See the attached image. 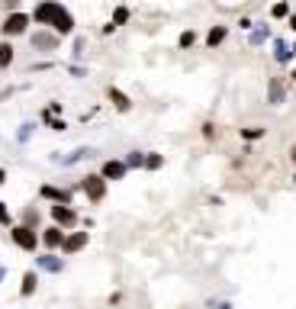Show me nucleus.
Listing matches in <instances>:
<instances>
[{"instance_id": "nucleus-15", "label": "nucleus", "mask_w": 296, "mask_h": 309, "mask_svg": "<svg viewBox=\"0 0 296 309\" xmlns=\"http://www.w3.org/2000/svg\"><path fill=\"white\" fill-rule=\"evenodd\" d=\"M274 55H277V61H290V49H287V45L280 42V39L274 42Z\"/></svg>"}, {"instance_id": "nucleus-22", "label": "nucleus", "mask_w": 296, "mask_h": 309, "mask_svg": "<svg viewBox=\"0 0 296 309\" xmlns=\"http://www.w3.org/2000/svg\"><path fill=\"white\" fill-rule=\"evenodd\" d=\"M194 32H184V36H181V45H184V49H190V45H194Z\"/></svg>"}, {"instance_id": "nucleus-23", "label": "nucleus", "mask_w": 296, "mask_h": 309, "mask_svg": "<svg viewBox=\"0 0 296 309\" xmlns=\"http://www.w3.org/2000/svg\"><path fill=\"white\" fill-rule=\"evenodd\" d=\"M264 39H267V29H258V32H251V42H254V45H258V42H264Z\"/></svg>"}, {"instance_id": "nucleus-29", "label": "nucleus", "mask_w": 296, "mask_h": 309, "mask_svg": "<svg viewBox=\"0 0 296 309\" xmlns=\"http://www.w3.org/2000/svg\"><path fill=\"white\" fill-rule=\"evenodd\" d=\"M290 158H293V161H296V145H293V152H290Z\"/></svg>"}, {"instance_id": "nucleus-25", "label": "nucleus", "mask_w": 296, "mask_h": 309, "mask_svg": "<svg viewBox=\"0 0 296 309\" xmlns=\"http://www.w3.org/2000/svg\"><path fill=\"white\" fill-rule=\"evenodd\" d=\"M242 135H245V139H258L261 129H242Z\"/></svg>"}, {"instance_id": "nucleus-1", "label": "nucleus", "mask_w": 296, "mask_h": 309, "mask_svg": "<svg viewBox=\"0 0 296 309\" xmlns=\"http://www.w3.org/2000/svg\"><path fill=\"white\" fill-rule=\"evenodd\" d=\"M36 19H39V23L55 26L58 32H71V29H74V16H71V13H68L61 3H55V0H45V3L36 6Z\"/></svg>"}, {"instance_id": "nucleus-26", "label": "nucleus", "mask_w": 296, "mask_h": 309, "mask_svg": "<svg viewBox=\"0 0 296 309\" xmlns=\"http://www.w3.org/2000/svg\"><path fill=\"white\" fill-rule=\"evenodd\" d=\"M0 222H10V212H6V206L0 203Z\"/></svg>"}, {"instance_id": "nucleus-9", "label": "nucleus", "mask_w": 296, "mask_h": 309, "mask_svg": "<svg viewBox=\"0 0 296 309\" xmlns=\"http://www.w3.org/2000/svg\"><path fill=\"white\" fill-rule=\"evenodd\" d=\"M225 36H229V29H225V26H216V29H209V36H206V45L216 49V45L225 42Z\"/></svg>"}, {"instance_id": "nucleus-5", "label": "nucleus", "mask_w": 296, "mask_h": 309, "mask_svg": "<svg viewBox=\"0 0 296 309\" xmlns=\"http://www.w3.org/2000/svg\"><path fill=\"white\" fill-rule=\"evenodd\" d=\"M52 216H55V222H58V225H74V222H78V212H74L68 203L52 206Z\"/></svg>"}, {"instance_id": "nucleus-11", "label": "nucleus", "mask_w": 296, "mask_h": 309, "mask_svg": "<svg viewBox=\"0 0 296 309\" xmlns=\"http://www.w3.org/2000/svg\"><path fill=\"white\" fill-rule=\"evenodd\" d=\"M42 197H45V200H58V203H68V194H65V190H58V187H49V184L42 187Z\"/></svg>"}, {"instance_id": "nucleus-2", "label": "nucleus", "mask_w": 296, "mask_h": 309, "mask_svg": "<svg viewBox=\"0 0 296 309\" xmlns=\"http://www.w3.org/2000/svg\"><path fill=\"white\" fill-rule=\"evenodd\" d=\"M26 26H29V16H26V13H10L6 23H3V32H6V36H19Z\"/></svg>"}, {"instance_id": "nucleus-7", "label": "nucleus", "mask_w": 296, "mask_h": 309, "mask_svg": "<svg viewBox=\"0 0 296 309\" xmlns=\"http://www.w3.org/2000/svg\"><path fill=\"white\" fill-rule=\"evenodd\" d=\"M61 242H65V235H61L58 225H52V229H45V232H42V245H45V248H58Z\"/></svg>"}, {"instance_id": "nucleus-19", "label": "nucleus", "mask_w": 296, "mask_h": 309, "mask_svg": "<svg viewBox=\"0 0 296 309\" xmlns=\"http://www.w3.org/2000/svg\"><path fill=\"white\" fill-rule=\"evenodd\" d=\"M287 13H290V6H287V3H274V6H271V16H277V19L287 16Z\"/></svg>"}, {"instance_id": "nucleus-4", "label": "nucleus", "mask_w": 296, "mask_h": 309, "mask_svg": "<svg viewBox=\"0 0 296 309\" xmlns=\"http://www.w3.org/2000/svg\"><path fill=\"white\" fill-rule=\"evenodd\" d=\"M84 190H87V197H91L94 203H100L103 194H106V187H103V177H97V174L84 177Z\"/></svg>"}, {"instance_id": "nucleus-27", "label": "nucleus", "mask_w": 296, "mask_h": 309, "mask_svg": "<svg viewBox=\"0 0 296 309\" xmlns=\"http://www.w3.org/2000/svg\"><path fill=\"white\" fill-rule=\"evenodd\" d=\"M3 181H6V171H3V168H0V184H3Z\"/></svg>"}, {"instance_id": "nucleus-12", "label": "nucleus", "mask_w": 296, "mask_h": 309, "mask_svg": "<svg viewBox=\"0 0 296 309\" xmlns=\"http://www.w3.org/2000/svg\"><path fill=\"white\" fill-rule=\"evenodd\" d=\"M106 94H109V100H113V103H116L119 109H129V106H132V103H129V97H126L122 91H116V87H109Z\"/></svg>"}, {"instance_id": "nucleus-16", "label": "nucleus", "mask_w": 296, "mask_h": 309, "mask_svg": "<svg viewBox=\"0 0 296 309\" xmlns=\"http://www.w3.org/2000/svg\"><path fill=\"white\" fill-rule=\"evenodd\" d=\"M122 23H129V10H126V6H116V13H113V26H122Z\"/></svg>"}, {"instance_id": "nucleus-10", "label": "nucleus", "mask_w": 296, "mask_h": 309, "mask_svg": "<svg viewBox=\"0 0 296 309\" xmlns=\"http://www.w3.org/2000/svg\"><path fill=\"white\" fill-rule=\"evenodd\" d=\"M32 45H36V49H55L58 39L49 36V32H39V36H32Z\"/></svg>"}, {"instance_id": "nucleus-20", "label": "nucleus", "mask_w": 296, "mask_h": 309, "mask_svg": "<svg viewBox=\"0 0 296 309\" xmlns=\"http://www.w3.org/2000/svg\"><path fill=\"white\" fill-rule=\"evenodd\" d=\"M142 164H145V168H148V171H155V168H161V155H148V158H145V161H142Z\"/></svg>"}, {"instance_id": "nucleus-24", "label": "nucleus", "mask_w": 296, "mask_h": 309, "mask_svg": "<svg viewBox=\"0 0 296 309\" xmlns=\"http://www.w3.org/2000/svg\"><path fill=\"white\" fill-rule=\"evenodd\" d=\"M29 135H32V126H29V122H26V126L19 129V142H26V139H29Z\"/></svg>"}, {"instance_id": "nucleus-18", "label": "nucleus", "mask_w": 296, "mask_h": 309, "mask_svg": "<svg viewBox=\"0 0 296 309\" xmlns=\"http://www.w3.org/2000/svg\"><path fill=\"white\" fill-rule=\"evenodd\" d=\"M32 290H36V274H26L23 277V297H29Z\"/></svg>"}, {"instance_id": "nucleus-14", "label": "nucleus", "mask_w": 296, "mask_h": 309, "mask_svg": "<svg viewBox=\"0 0 296 309\" xmlns=\"http://www.w3.org/2000/svg\"><path fill=\"white\" fill-rule=\"evenodd\" d=\"M280 100H284V84L274 78V81H271V103H280Z\"/></svg>"}, {"instance_id": "nucleus-31", "label": "nucleus", "mask_w": 296, "mask_h": 309, "mask_svg": "<svg viewBox=\"0 0 296 309\" xmlns=\"http://www.w3.org/2000/svg\"><path fill=\"white\" fill-rule=\"evenodd\" d=\"M219 309H229V306H219Z\"/></svg>"}, {"instance_id": "nucleus-28", "label": "nucleus", "mask_w": 296, "mask_h": 309, "mask_svg": "<svg viewBox=\"0 0 296 309\" xmlns=\"http://www.w3.org/2000/svg\"><path fill=\"white\" fill-rule=\"evenodd\" d=\"M290 26H293V29H296V16H290Z\"/></svg>"}, {"instance_id": "nucleus-13", "label": "nucleus", "mask_w": 296, "mask_h": 309, "mask_svg": "<svg viewBox=\"0 0 296 309\" xmlns=\"http://www.w3.org/2000/svg\"><path fill=\"white\" fill-rule=\"evenodd\" d=\"M39 267H42V271L58 274V271H61V261H58V258H52V255H42V258H39Z\"/></svg>"}, {"instance_id": "nucleus-3", "label": "nucleus", "mask_w": 296, "mask_h": 309, "mask_svg": "<svg viewBox=\"0 0 296 309\" xmlns=\"http://www.w3.org/2000/svg\"><path fill=\"white\" fill-rule=\"evenodd\" d=\"M13 242H16L19 248L32 251V248H36V242H39V238H36V232H32V229H26V225H19V229H13Z\"/></svg>"}, {"instance_id": "nucleus-6", "label": "nucleus", "mask_w": 296, "mask_h": 309, "mask_svg": "<svg viewBox=\"0 0 296 309\" xmlns=\"http://www.w3.org/2000/svg\"><path fill=\"white\" fill-rule=\"evenodd\" d=\"M119 177H126V164L122 161H106L103 164V181H119Z\"/></svg>"}, {"instance_id": "nucleus-21", "label": "nucleus", "mask_w": 296, "mask_h": 309, "mask_svg": "<svg viewBox=\"0 0 296 309\" xmlns=\"http://www.w3.org/2000/svg\"><path fill=\"white\" fill-rule=\"evenodd\" d=\"M142 161H145V158H142V152H132V155L126 158V168H135V164H142Z\"/></svg>"}, {"instance_id": "nucleus-30", "label": "nucleus", "mask_w": 296, "mask_h": 309, "mask_svg": "<svg viewBox=\"0 0 296 309\" xmlns=\"http://www.w3.org/2000/svg\"><path fill=\"white\" fill-rule=\"evenodd\" d=\"M0 280H3V267H0Z\"/></svg>"}, {"instance_id": "nucleus-8", "label": "nucleus", "mask_w": 296, "mask_h": 309, "mask_svg": "<svg viewBox=\"0 0 296 309\" xmlns=\"http://www.w3.org/2000/svg\"><path fill=\"white\" fill-rule=\"evenodd\" d=\"M87 245V232H78V235H68L65 242H61V248L65 251H81Z\"/></svg>"}, {"instance_id": "nucleus-17", "label": "nucleus", "mask_w": 296, "mask_h": 309, "mask_svg": "<svg viewBox=\"0 0 296 309\" xmlns=\"http://www.w3.org/2000/svg\"><path fill=\"white\" fill-rule=\"evenodd\" d=\"M13 61V45H0V68H6Z\"/></svg>"}]
</instances>
